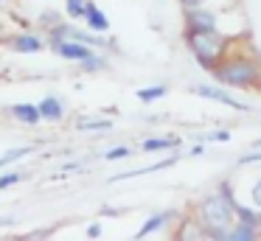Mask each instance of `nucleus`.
<instances>
[{
	"mask_svg": "<svg viewBox=\"0 0 261 241\" xmlns=\"http://www.w3.org/2000/svg\"><path fill=\"white\" fill-rule=\"evenodd\" d=\"M239 222V210L233 196L214 194L199 202V224L216 238H230V230Z\"/></svg>",
	"mask_w": 261,
	"mask_h": 241,
	"instance_id": "1",
	"label": "nucleus"
},
{
	"mask_svg": "<svg viewBox=\"0 0 261 241\" xmlns=\"http://www.w3.org/2000/svg\"><path fill=\"white\" fill-rule=\"evenodd\" d=\"M186 42L191 48V53L197 56V62L208 70H214L227 50V37L216 34V28H186Z\"/></svg>",
	"mask_w": 261,
	"mask_h": 241,
	"instance_id": "2",
	"label": "nucleus"
},
{
	"mask_svg": "<svg viewBox=\"0 0 261 241\" xmlns=\"http://www.w3.org/2000/svg\"><path fill=\"white\" fill-rule=\"evenodd\" d=\"M211 73L219 84H230V87H253L261 78V67L250 59H222Z\"/></svg>",
	"mask_w": 261,
	"mask_h": 241,
	"instance_id": "3",
	"label": "nucleus"
},
{
	"mask_svg": "<svg viewBox=\"0 0 261 241\" xmlns=\"http://www.w3.org/2000/svg\"><path fill=\"white\" fill-rule=\"evenodd\" d=\"M194 93L202 95V98H211V101H219V104H227L230 110H239V112H247V110H250L247 104L236 101L230 93H225L222 87H214V84H197V87H194Z\"/></svg>",
	"mask_w": 261,
	"mask_h": 241,
	"instance_id": "4",
	"label": "nucleus"
},
{
	"mask_svg": "<svg viewBox=\"0 0 261 241\" xmlns=\"http://www.w3.org/2000/svg\"><path fill=\"white\" fill-rule=\"evenodd\" d=\"M186 25L188 28H216V17L211 11H202L197 6H191V11L186 14Z\"/></svg>",
	"mask_w": 261,
	"mask_h": 241,
	"instance_id": "5",
	"label": "nucleus"
},
{
	"mask_svg": "<svg viewBox=\"0 0 261 241\" xmlns=\"http://www.w3.org/2000/svg\"><path fill=\"white\" fill-rule=\"evenodd\" d=\"M57 50L62 56H68V59H82V62L96 59V56L90 53V48H85V45H79V42H57Z\"/></svg>",
	"mask_w": 261,
	"mask_h": 241,
	"instance_id": "6",
	"label": "nucleus"
},
{
	"mask_svg": "<svg viewBox=\"0 0 261 241\" xmlns=\"http://www.w3.org/2000/svg\"><path fill=\"white\" fill-rule=\"evenodd\" d=\"M85 17H87V22H90V28H96V31H107V28H110V20H107V17H104L93 3H87Z\"/></svg>",
	"mask_w": 261,
	"mask_h": 241,
	"instance_id": "7",
	"label": "nucleus"
},
{
	"mask_svg": "<svg viewBox=\"0 0 261 241\" xmlns=\"http://www.w3.org/2000/svg\"><path fill=\"white\" fill-rule=\"evenodd\" d=\"M12 112L20 118V121H25V123H37V121L42 118V115H40V106H31V104H17Z\"/></svg>",
	"mask_w": 261,
	"mask_h": 241,
	"instance_id": "8",
	"label": "nucleus"
},
{
	"mask_svg": "<svg viewBox=\"0 0 261 241\" xmlns=\"http://www.w3.org/2000/svg\"><path fill=\"white\" fill-rule=\"evenodd\" d=\"M40 115L42 118H51V121H59V118H62V104H59L57 98L40 101Z\"/></svg>",
	"mask_w": 261,
	"mask_h": 241,
	"instance_id": "9",
	"label": "nucleus"
},
{
	"mask_svg": "<svg viewBox=\"0 0 261 241\" xmlns=\"http://www.w3.org/2000/svg\"><path fill=\"white\" fill-rule=\"evenodd\" d=\"M230 238H236V241H250V238H255V224H250V222H236V227L230 230Z\"/></svg>",
	"mask_w": 261,
	"mask_h": 241,
	"instance_id": "10",
	"label": "nucleus"
},
{
	"mask_svg": "<svg viewBox=\"0 0 261 241\" xmlns=\"http://www.w3.org/2000/svg\"><path fill=\"white\" fill-rule=\"evenodd\" d=\"M169 216H171V213H158V216H152V219H149V222L143 224L141 230H138V235H135V238H143V235L154 233V230H158L160 224H166V219H169Z\"/></svg>",
	"mask_w": 261,
	"mask_h": 241,
	"instance_id": "11",
	"label": "nucleus"
},
{
	"mask_svg": "<svg viewBox=\"0 0 261 241\" xmlns=\"http://www.w3.org/2000/svg\"><path fill=\"white\" fill-rule=\"evenodd\" d=\"M14 48L23 50V53H31V50H40L42 42H40L37 37H29V34H25V37H17V39H14Z\"/></svg>",
	"mask_w": 261,
	"mask_h": 241,
	"instance_id": "12",
	"label": "nucleus"
},
{
	"mask_svg": "<svg viewBox=\"0 0 261 241\" xmlns=\"http://www.w3.org/2000/svg\"><path fill=\"white\" fill-rule=\"evenodd\" d=\"M169 146H177L174 138H152V140H143L141 149L143 151H160V149H169Z\"/></svg>",
	"mask_w": 261,
	"mask_h": 241,
	"instance_id": "13",
	"label": "nucleus"
},
{
	"mask_svg": "<svg viewBox=\"0 0 261 241\" xmlns=\"http://www.w3.org/2000/svg\"><path fill=\"white\" fill-rule=\"evenodd\" d=\"M166 87H149V90H138V98L141 101H154V98H163Z\"/></svg>",
	"mask_w": 261,
	"mask_h": 241,
	"instance_id": "14",
	"label": "nucleus"
},
{
	"mask_svg": "<svg viewBox=\"0 0 261 241\" xmlns=\"http://www.w3.org/2000/svg\"><path fill=\"white\" fill-rule=\"evenodd\" d=\"M87 11V0H68V14L70 17H85Z\"/></svg>",
	"mask_w": 261,
	"mask_h": 241,
	"instance_id": "15",
	"label": "nucleus"
},
{
	"mask_svg": "<svg viewBox=\"0 0 261 241\" xmlns=\"http://www.w3.org/2000/svg\"><path fill=\"white\" fill-rule=\"evenodd\" d=\"M31 149H17V151H9L6 157H0V166H6V163H12V160H17V157H25Z\"/></svg>",
	"mask_w": 261,
	"mask_h": 241,
	"instance_id": "16",
	"label": "nucleus"
},
{
	"mask_svg": "<svg viewBox=\"0 0 261 241\" xmlns=\"http://www.w3.org/2000/svg\"><path fill=\"white\" fill-rule=\"evenodd\" d=\"M23 179V174H6V177H0V188H9V185H14V182H20Z\"/></svg>",
	"mask_w": 261,
	"mask_h": 241,
	"instance_id": "17",
	"label": "nucleus"
},
{
	"mask_svg": "<svg viewBox=\"0 0 261 241\" xmlns=\"http://www.w3.org/2000/svg\"><path fill=\"white\" fill-rule=\"evenodd\" d=\"M82 129H110V121H82Z\"/></svg>",
	"mask_w": 261,
	"mask_h": 241,
	"instance_id": "18",
	"label": "nucleus"
},
{
	"mask_svg": "<svg viewBox=\"0 0 261 241\" xmlns=\"http://www.w3.org/2000/svg\"><path fill=\"white\" fill-rule=\"evenodd\" d=\"M129 154V149H124V146H118V149L107 151V160H118V157H126Z\"/></svg>",
	"mask_w": 261,
	"mask_h": 241,
	"instance_id": "19",
	"label": "nucleus"
},
{
	"mask_svg": "<svg viewBox=\"0 0 261 241\" xmlns=\"http://www.w3.org/2000/svg\"><path fill=\"white\" fill-rule=\"evenodd\" d=\"M242 163H261V151H250V154H244Z\"/></svg>",
	"mask_w": 261,
	"mask_h": 241,
	"instance_id": "20",
	"label": "nucleus"
},
{
	"mask_svg": "<svg viewBox=\"0 0 261 241\" xmlns=\"http://www.w3.org/2000/svg\"><path fill=\"white\" fill-rule=\"evenodd\" d=\"M253 202L261 207V182H255V185H253Z\"/></svg>",
	"mask_w": 261,
	"mask_h": 241,
	"instance_id": "21",
	"label": "nucleus"
},
{
	"mask_svg": "<svg viewBox=\"0 0 261 241\" xmlns=\"http://www.w3.org/2000/svg\"><path fill=\"white\" fill-rule=\"evenodd\" d=\"M87 235H90V238H96V235H101V227H98V224H90V227H87Z\"/></svg>",
	"mask_w": 261,
	"mask_h": 241,
	"instance_id": "22",
	"label": "nucleus"
},
{
	"mask_svg": "<svg viewBox=\"0 0 261 241\" xmlns=\"http://www.w3.org/2000/svg\"><path fill=\"white\" fill-rule=\"evenodd\" d=\"M182 3H186L188 9H191V6H199V3H202V0H182Z\"/></svg>",
	"mask_w": 261,
	"mask_h": 241,
	"instance_id": "23",
	"label": "nucleus"
},
{
	"mask_svg": "<svg viewBox=\"0 0 261 241\" xmlns=\"http://www.w3.org/2000/svg\"><path fill=\"white\" fill-rule=\"evenodd\" d=\"M255 146H261V140H258V143H255Z\"/></svg>",
	"mask_w": 261,
	"mask_h": 241,
	"instance_id": "24",
	"label": "nucleus"
},
{
	"mask_svg": "<svg viewBox=\"0 0 261 241\" xmlns=\"http://www.w3.org/2000/svg\"><path fill=\"white\" fill-rule=\"evenodd\" d=\"M258 84H261V78H258Z\"/></svg>",
	"mask_w": 261,
	"mask_h": 241,
	"instance_id": "25",
	"label": "nucleus"
}]
</instances>
